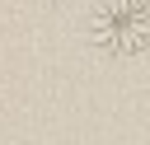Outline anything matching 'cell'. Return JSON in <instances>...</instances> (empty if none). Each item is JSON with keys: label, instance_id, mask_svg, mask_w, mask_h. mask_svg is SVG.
Wrapping results in <instances>:
<instances>
[{"label": "cell", "instance_id": "6da1fadb", "mask_svg": "<svg viewBox=\"0 0 150 145\" xmlns=\"http://www.w3.org/2000/svg\"><path fill=\"white\" fill-rule=\"evenodd\" d=\"M89 37L108 56H141L150 47V0H98L89 9Z\"/></svg>", "mask_w": 150, "mask_h": 145}]
</instances>
